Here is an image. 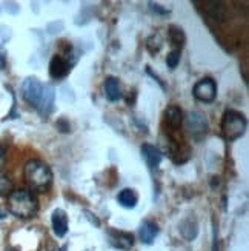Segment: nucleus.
Returning <instances> with one entry per match:
<instances>
[{
  "mask_svg": "<svg viewBox=\"0 0 249 251\" xmlns=\"http://www.w3.org/2000/svg\"><path fill=\"white\" fill-rule=\"evenodd\" d=\"M23 179L29 190L37 193H48L52 185V171L46 162L31 159L23 167Z\"/></svg>",
  "mask_w": 249,
  "mask_h": 251,
  "instance_id": "nucleus-1",
  "label": "nucleus"
},
{
  "mask_svg": "<svg viewBox=\"0 0 249 251\" xmlns=\"http://www.w3.org/2000/svg\"><path fill=\"white\" fill-rule=\"evenodd\" d=\"M8 210L19 219L34 217L39 211L37 196L26 188L13 190V193L8 196Z\"/></svg>",
  "mask_w": 249,
  "mask_h": 251,
  "instance_id": "nucleus-2",
  "label": "nucleus"
},
{
  "mask_svg": "<svg viewBox=\"0 0 249 251\" xmlns=\"http://www.w3.org/2000/svg\"><path fill=\"white\" fill-rule=\"evenodd\" d=\"M246 117L235 111V110H228L225 114H223V119H222V133H223V137L229 142H234L237 139H240L245 131H246Z\"/></svg>",
  "mask_w": 249,
  "mask_h": 251,
  "instance_id": "nucleus-3",
  "label": "nucleus"
},
{
  "mask_svg": "<svg viewBox=\"0 0 249 251\" xmlns=\"http://www.w3.org/2000/svg\"><path fill=\"white\" fill-rule=\"evenodd\" d=\"M185 126H186L188 134H191L192 139L200 140L204 134L208 133L209 124H208L206 116H204L203 113H200V111H191L186 116Z\"/></svg>",
  "mask_w": 249,
  "mask_h": 251,
  "instance_id": "nucleus-4",
  "label": "nucleus"
},
{
  "mask_svg": "<svg viewBox=\"0 0 249 251\" xmlns=\"http://www.w3.org/2000/svg\"><path fill=\"white\" fill-rule=\"evenodd\" d=\"M194 97L203 103H211L217 97V83L211 77H203L200 79L192 88Z\"/></svg>",
  "mask_w": 249,
  "mask_h": 251,
  "instance_id": "nucleus-5",
  "label": "nucleus"
},
{
  "mask_svg": "<svg viewBox=\"0 0 249 251\" xmlns=\"http://www.w3.org/2000/svg\"><path fill=\"white\" fill-rule=\"evenodd\" d=\"M43 94V83L37 77H26L22 83V96L28 105L37 108Z\"/></svg>",
  "mask_w": 249,
  "mask_h": 251,
  "instance_id": "nucleus-6",
  "label": "nucleus"
},
{
  "mask_svg": "<svg viewBox=\"0 0 249 251\" xmlns=\"http://www.w3.org/2000/svg\"><path fill=\"white\" fill-rule=\"evenodd\" d=\"M71 71L69 62L62 56H54L49 62V74L52 79H63Z\"/></svg>",
  "mask_w": 249,
  "mask_h": 251,
  "instance_id": "nucleus-7",
  "label": "nucleus"
},
{
  "mask_svg": "<svg viewBox=\"0 0 249 251\" xmlns=\"http://www.w3.org/2000/svg\"><path fill=\"white\" fill-rule=\"evenodd\" d=\"M202 5H203L204 13L209 17H212L214 20L225 22L228 19V6L223 2H202Z\"/></svg>",
  "mask_w": 249,
  "mask_h": 251,
  "instance_id": "nucleus-8",
  "label": "nucleus"
},
{
  "mask_svg": "<svg viewBox=\"0 0 249 251\" xmlns=\"http://www.w3.org/2000/svg\"><path fill=\"white\" fill-rule=\"evenodd\" d=\"M142 156H143L146 165L149 168H157L161 163V159H163L161 151L157 147L151 145V144H143L142 145Z\"/></svg>",
  "mask_w": 249,
  "mask_h": 251,
  "instance_id": "nucleus-9",
  "label": "nucleus"
},
{
  "mask_svg": "<svg viewBox=\"0 0 249 251\" xmlns=\"http://www.w3.org/2000/svg\"><path fill=\"white\" fill-rule=\"evenodd\" d=\"M51 224H52V230L56 233V236L63 237L68 231V216L63 210L57 208L52 211V217H51Z\"/></svg>",
  "mask_w": 249,
  "mask_h": 251,
  "instance_id": "nucleus-10",
  "label": "nucleus"
},
{
  "mask_svg": "<svg viewBox=\"0 0 249 251\" xmlns=\"http://www.w3.org/2000/svg\"><path fill=\"white\" fill-rule=\"evenodd\" d=\"M54 88L51 85H43V94H42V99H40V103L37 106V111L43 116L46 117L51 111H52V105H54Z\"/></svg>",
  "mask_w": 249,
  "mask_h": 251,
  "instance_id": "nucleus-11",
  "label": "nucleus"
},
{
  "mask_svg": "<svg viewBox=\"0 0 249 251\" xmlns=\"http://www.w3.org/2000/svg\"><path fill=\"white\" fill-rule=\"evenodd\" d=\"M103 90H105V96L106 99L110 102H117L118 99H122V86H120V82H118L117 77L114 75H110L106 80H105V85H103Z\"/></svg>",
  "mask_w": 249,
  "mask_h": 251,
  "instance_id": "nucleus-12",
  "label": "nucleus"
},
{
  "mask_svg": "<svg viewBox=\"0 0 249 251\" xmlns=\"http://www.w3.org/2000/svg\"><path fill=\"white\" fill-rule=\"evenodd\" d=\"M165 121L172 131H179L183 124V113L177 105H169L165 111Z\"/></svg>",
  "mask_w": 249,
  "mask_h": 251,
  "instance_id": "nucleus-13",
  "label": "nucleus"
},
{
  "mask_svg": "<svg viewBox=\"0 0 249 251\" xmlns=\"http://www.w3.org/2000/svg\"><path fill=\"white\" fill-rule=\"evenodd\" d=\"M158 234V226L156 222L153 221H145L142 222V225H140V230H138V236H140V241H142V244H153L156 236Z\"/></svg>",
  "mask_w": 249,
  "mask_h": 251,
  "instance_id": "nucleus-14",
  "label": "nucleus"
},
{
  "mask_svg": "<svg viewBox=\"0 0 249 251\" xmlns=\"http://www.w3.org/2000/svg\"><path fill=\"white\" fill-rule=\"evenodd\" d=\"M110 236H111V242L115 247L122 248V250H129V248L133 247V244H134V237H133V234H129V233L111 231Z\"/></svg>",
  "mask_w": 249,
  "mask_h": 251,
  "instance_id": "nucleus-15",
  "label": "nucleus"
},
{
  "mask_svg": "<svg viewBox=\"0 0 249 251\" xmlns=\"http://www.w3.org/2000/svg\"><path fill=\"white\" fill-rule=\"evenodd\" d=\"M117 201L122 206H125V208H134V206L137 205V202H138V194L133 188H125V190H122L120 193H118Z\"/></svg>",
  "mask_w": 249,
  "mask_h": 251,
  "instance_id": "nucleus-16",
  "label": "nucleus"
},
{
  "mask_svg": "<svg viewBox=\"0 0 249 251\" xmlns=\"http://www.w3.org/2000/svg\"><path fill=\"white\" fill-rule=\"evenodd\" d=\"M14 190V182L11 179V176L8 173L0 170V198H5V196H9Z\"/></svg>",
  "mask_w": 249,
  "mask_h": 251,
  "instance_id": "nucleus-17",
  "label": "nucleus"
},
{
  "mask_svg": "<svg viewBox=\"0 0 249 251\" xmlns=\"http://www.w3.org/2000/svg\"><path fill=\"white\" fill-rule=\"evenodd\" d=\"M168 36H169V40H171L172 45L180 47V48H181V45H183V43H185V40H186L183 29L179 28V26H174V25L169 26V29H168Z\"/></svg>",
  "mask_w": 249,
  "mask_h": 251,
  "instance_id": "nucleus-18",
  "label": "nucleus"
},
{
  "mask_svg": "<svg viewBox=\"0 0 249 251\" xmlns=\"http://www.w3.org/2000/svg\"><path fill=\"white\" fill-rule=\"evenodd\" d=\"M180 56H181V50H180V48H174L172 51H169L168 57H166V65H168V68H171V70L177 68V65H179V62H180Z\"/></svg>",
  "mask_w": 249,
  "mask_h": 251,
  "instance_id": "nucleus-19",
  "label": "nucleus"
},
{
  "mask_svg": "<svg viewBox=\"0 0 249 251\" xmlns=\"http://www.w3.org/2000/svg\"><path fill=\"white\" fill-rule=\"evenodd\" d=\"M151 8H153V11H156V13H160V14H168L169 13V9H165V8H161L160 5L157 3H149Z\"/></svg>",
  "mask_w": 249,
  "mask_h": 251,
  "instance_id": "nucleus-20",
  "label": "nucleus"
},
{
  "mask_svg": "<svg viewBox=\"0 0 249 251\" xmlns=\"http://www.w3.org/2000/svg\"><path fill=\"white\" fill-rule=\"evenodd\" d=\"M6 65V56H5V51L2 50V47H0V70L5 68Z\"/></svg>",
  "mask_w": 249,
  "mask_h": 251,
  "instance_id": "nucleus-21",
  "label": "nucleus"
},
{
  "mask_svg": "<svg viewBox=\"0 0 249 251\" xmlns=\"http://www.w3.org/2000/svg\"><path fill=\"white\" fill-rule=\"evenodd\" d=\"M5 159H6V148L3 145H0V167L3 165Z\"/></svg>",
  "mask_w": 249,
  "mask_h": 251,
  "instance_id": "nucleus-22",
  "label": "nucleus"
},
{
  "mask_svg": "<svg viewBox=\"0 0 249 251\" xmlns=\"http://www.w3.org/2000/svg\"><path fill=\"white\" fill-rule=\"evenodd\" d=\"M57 125L62 128L63 133H68V131H69V125H67V122H65V121H59V124H57Z\"/></svg>",
  "mask_w": 249,
  "mask_h": 251,
  "instance_id": "nucleus-23",
  "label": "nucleus"
},
{
  "mask_svg": "<svg viewBox=\"0 0 249 251\" xmlns=\"http://www.w3.org/2000/svg\"><path fill=\"white\" fill-rule=\"evenodd\" d=\"M212 251H217V250H215V245H214V248H212Z\"/></svg>",
  "mask_w": 249,
  "mask_h": 251,
  "instance_id": "nucleus-24",
  "label": "nucleus"
}]
</instances>
